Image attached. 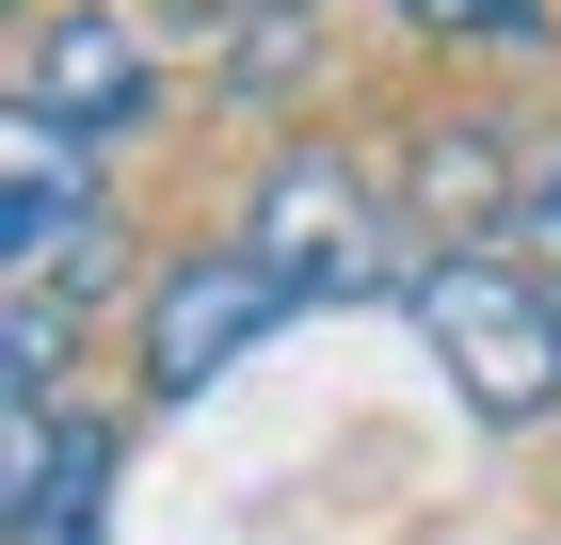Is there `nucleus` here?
I'll return each mask as SVG.
<instances>
[{"mask_svg":"<svg viewBox=\"0 0 561 545\" xmlns=\"http://www.w3.org/2000/svg\"><path fill=\"white\" fill-rule=\"evenodd\" d=\"M401 305H417L433 370L466 385L481 433H529L561 401V289H546V273H514V257H417Z\"/></svg>","mask_w":561,"mask_h":545,"instance_id":"1","label":"nucleus"},{"mask_svg":"<svg viewBox=\"0 0 561 545\" xmlns=\"http://www.w3.org/2000/svg\"><path fill=\"white\" fill-rule=\"evenodd\" d=\"M273 321H305L289 273H273L257 241H193L176 273H145V385H161V401H209Z\"/></svg>","mask_w":561,"mask_h":545,"instance_id":"2","label":"nucleus"},{"mask_svg":"<svg viewBox=\"0 0 561 545\" xmlns=\"http://www.w3.org/2000/svg\"><path fill=\"white\" fill-rule=\"evenodd\" d=\"M257 257L289 273L305 305H369V289H417V257L369 225V177L337 161V145H289V161L257 177Z\"/></svg>","mask_w":561,"mask_h":545,"instance_id":"3","label":"nucleus"},{"mask_svg":"<svg viewBox=\"0 0 561 545\" xmlns=\"http://www.w3.org/2000/svg\"><path fill=\"white\" fill-rule=\"evenodd\" d=\"M145 96H161V65H145L129 16H48V33H33V113H65L81 145L145 128Z\"/></svg>","mask_w":561,"mask_h":545,"instance_id":"4","label":"nucleus"},{"mask_svg":"<svg viewBox=\"0 0 561 545\" xmlns=\"http://www.w3.org/2000/svg\"><path fill=\"white\" fill-rule=\"evenodd\" d=\"M401 177H417V241H514L529 161L497 145V128H466V113H449V128H417V161H401Z\"/></svg>","mask_w":561,"mask_h":545,"instance_id":"5","label":"nucleus"},{"mask_svg":"<svg viewBox=\"0 0 561 545\" xmlns=\"http://www.w3.org/2000/svg\"><path fill=\"white\" fill-rule=\"evenodd\" d=\"M0 353H16V370H0V401H48V385H65V353H81V321H65V305L16 273V305H0Z\"/></svg>","mask_w":561,"mask_h":545,"instance_id":"6","label":"nucleus"},{"mask_svg":"<svg viewBox=\"0 0 561 545\" xmlns=\"http://www.w3.org/2000/svg\"><path fill=\"white\" fill-rule=\"evenodd\" d=\"M401 16H417V33H449V48H529L561 0H401Z\"/></svg>","mask_w":561,"mask_h":545,"instance_id":"7","label":"nucleus"},{"mask_svg":"<svg viewBox=\"0 0 561 545\" xmlns=\"http://www.w3.org/2000/svg\"><path fill=\"white\" fill-rule=\"evenodd\" d=\"M514 241H529V273L561 289V145H529V193H514Z\"/></svg>","mask_w":561,"mask_h":545,"instance_id":"8","label":"nucleus"}]
</instances>
